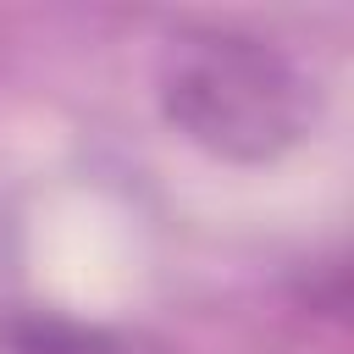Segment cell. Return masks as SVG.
I'll return each mask as SVG.
<instances>
[{
	"instance_id": "obj_2",
	"label": "cell",
	"mask_w": 354,
	"mask_h": 354,
	"mask_svg": "<svg viewBox=\"0 0 354 354\" xmlns=\"http://www.w3.org/2000/svg\"><path fill=\"white\" fill-rule=\"evenodd\" d=\"M11 354H116V343L100 326L66 321V315H22L11 321Z\"/></svg>"
},
{
	"instance_id": "obj_1",
	"label": "cell",
	"mask_w": 354,
	"mask_h": 354,
	"mask_svg": "<svg viewBox=\"0 0 354 354\" xmlns=\"http://www.w3.org/2000/svg\"><path fill=\"white\" fill-rule=\"evenodd\" d=\"M166 122L216 160L260 166L293 149L315 116V83L299 61L243 28L183 33L160 61Z\"/></svg>"
}]
</instances>
